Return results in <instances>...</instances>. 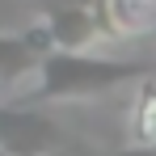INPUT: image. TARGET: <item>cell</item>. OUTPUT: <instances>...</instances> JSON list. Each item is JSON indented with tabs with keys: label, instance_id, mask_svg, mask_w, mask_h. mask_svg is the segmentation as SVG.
Wrapping results in <instances>:
<instances>
[{
	"label": "cell",
	"instance_id": "1",
	"mask_svg": "<svg viewBox=\"0 0 156 156\" xmlns=\"http://www.w3.org/2000/svg\"><path fill=\"white\" fill-rule=\"evenodd\" d=\"M0 148L17 156H42L47 148H55V131L51 122L30 114H0Z\"/></svg>",
	"mask_w": 156,
	"mask_h": 156
},
{
	"label": "cell",
	"instance_id": "2",
	"mask_svg": "<svg viewBox=\"0 0 156 156\" xmlns=\"http://www.w3.org/2000/svg\"><path fill=\"white\" fill-rule=\"evenodd\" d=\"M127 144L131 148H156V72H144V80L131 93Z\"/></svg>",
	"mask_w": 156,
	"mask_h": 156
},
{
	"label": "cell",
	"instance_id": "3",
	"mask_svg": "<svg viewBox=\"0 0 156 156\" xmlns=\"http://www.w3.org/2000/svg\"><path fill=\"white\" fill-rule=\"evenodd\" d=\"M101 13L118 38H152L156 34V0H101Z\"/></svg>",
	"mask_w": 156,
	"mask_h": 156
},
{
	"label": "cell",
	"instance_id": "4",
	"mask_svg": "<svg viewBox=\"0 0 156 156\" xmlns=\"http://www.w3.org/2000/svg\"><path fill=\"white\" fill-rule=\"evenodd\" d=\"M122 156H156V148H127Z\"/></svg>",
	"mask_w": 156,
	"mask_h": 156
},
{
	"label": "cell",
	"instance_id": "5",
	"mask_svg": "<svg viewBox=\"0 0 156 156\" xmlns=\"http://www.w3.org/2000/svg\"><path fill=\"white\" fill-rule=\"evenodd\" d=\"M0 84H4V72H0Z\"/></svg>",
	"mask_w": 156,
	"mask_h": 156
}]
</instances>
